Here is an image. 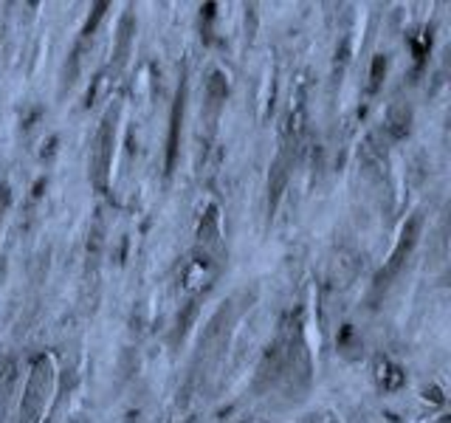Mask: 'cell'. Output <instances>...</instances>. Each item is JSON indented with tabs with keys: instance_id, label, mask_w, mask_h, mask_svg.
Here are the masks:
<instances>
[{
	"instance_id": "obj_1",
	"label": "cell",
	"mask_w": 451,
	"mask_h": 423,
	"mask_svg": "<svg viewBox=\"0 0 451 423\" xmlns=\"http://www.w3.org/2000/svg\"><path fill=\"white\" fill-rule=\"evenodd\" d=\"M51 381H54V370L51 361L46 356H40L32 367L26 392H23V403H20V417L18 423H40L46 403H48V392H51Z\"/></svg>"
},
{
	"instance_id": "obj_2",
	"label": "cell",
	"mask_w": 451,
	"mask_h": 423,
	"mask_svg": "<svg viewBox=\"0 0 451 423\" xmlns=\"http://www.w3.org/2000/svg\"><path fill=\"white\" fill-rule=\"evenodd\" d=\"M116 119H119V104L110 108L102 119V127L96 133V147H93V161H90V181L99 192L107 186L110 164H113V144H116Z\"/></svg>"
},
{
	"instance_id": "obj_3",
	"label": "cell",
	"mask_w": 451,
	"mask_h": 423,
	"mask_svg": "<svg viewBox=\"0 0 451 423\" xmlns=\"http://www.w3.org/2000/svg\"><path fill=\"white\" fill-rule=\"evenodd\" d=\"M420 229H423V215H420V212H415V215L406 221V226H403V232H401V237H398V243H395V249H392L387 265L381 268V274H378V279H375L378 288H381V285H389V279L398 277V271L403 268V263L409 260V254H412L415 246H417Z\"/></svg>"
},
{
	"instance_id": "obj_4",
	"label": "cell",
	"mask_w": 451,
	"mask_h": 423,
	"mask_svg": "<svg viewBox=\"0 0 451 423\" xmlns=\"http://www.w3.org/2000/svg\"><path fill=\"white\" fill-rule=\"evenodd\" d=\"M183 111H186V76L181 74L178 82V93L169 111V136H167V175H172L175 161H178V150H181V130H183Z\"/></svg>"
},
{
	"instance_id": "obj_5",
	"label": "cell",
	"mask_w": 451,
	"mask_h": 423,
	"mask_svg": "<svg viewBox=\"0 0 451 423\" xmlns=\"http://www.w3.org/2000/svg\"><path fill=\"white\" fill-rule=\"evenodd\" d=\"M133 34H136V20L133 15L127 12L119 23V37H116V62H113V71H122V65L127 62V54H130V43H133Z\"/></svg>"
},
{
	"instance_id": "obj_6",
	"label": "cell",
	"mask_w": 451,
	"mask_h": 423,
	"mask_svg": "<svg viewBox=\"0 0 451 423\" xmlns=\"http://www.w3.org/2000/svg\"><path fill=\"white\" fill-rule=\"evenodd\" d=\"M285 181H288V153L282 150V153L277 155V164H274V169H271V181H268V212L277 209Z\"/></svg>"
},
{
	"instance_id": "obj_7",
	"label": "cell",
	"mask_w": 451,
	"mask_h": 423,
	"mask_svg": "<svg viewBox=\"0 0 451 423\" xmlns=\"http://www.w3.org/2000/svg\"><path fill=\"white\" fill-rule=\"evenodd\" d=\"M387 130L392 139H406L409 130H412V111L406 108V104H392V108L387 111Z\"/></svg>"
},
{
	"instance_id": "obj_8",
	"label": "cell",
	"mask_w": 451,
	"mask_h": 423,
	"mask_svg": "<svg viewBox=\"0 0 451 423\" xmlns=\"http://www.w3.org/2000/svg\"><path fill=\"white\" fill-rule=\"evenodd\" d=\"M387 57L384 54H378L375 60H373V68H370V90L375 93L378 88H381V82H384V76H387Z\"/></svg>"
},
{
	"instance_id": "obj_9",
	"label": "cell",
	"mask_w": 451,
	"mask_h": 423,
	"mask_svg": "<svg viewBox=\"0 0 451 423\" xmlns=\"http://www.w3.org/2000/svg\"><path fill=\"white\" fill-rule=\"evenodd\" d=\"M104 9H107V4H96V6H93V15L88 18V23H85V29H82V37H85V40H88V37H93V32H96L99 20L104 18Z\"/></svg>"
},
{
	"instance_id": "obj_10",
	"label": "cell",
	"mask_w": 451,
	"mask_h": 423,
	"mask_svg": "<svg viewBox=\"0 0 451 423\" xmlns=\"http://www.w3.org/2000/svg\"><path fill=\"white\" fill-rule=\"evenodd\" d=\"M6 200H9V192L0 189V221H4V209H6Z\"/></svg>"
},
{
	"instance_id": "obj_11",
	"label": "cell",
	"mask_w": 451,
	"mask_h": 423,
	"mask_svg": "<svg viewBox=\"0 0 451 423\" xmlns=\"http://www.w3.org/2000/svg\"><path fill=\"white\" fill-rule=\"evenodd\" d=\"M333 423H335V420H333Z\"/></svg>"
}]
</instances>
